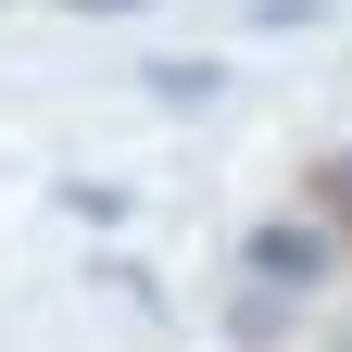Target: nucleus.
<instances>
[{
    "label": "nucleus",
    "mask_w": 352,
    "mask_h": 352,
    "mask_svg": "<svg viewBox=\"0 0 352 352\" xmlns=\"http://www.w3.org/2000/svg\"><path fill=\"white\" fill-rule=\"evenodd\" d=\"M239 264H252V289H277V302H302V289H327V264H340V239L315 227V214H264V227L239 239Z\"/></svg>",
    "instance_id": "1"
},
{
    "label": "nucleus",
    "mask_w": 352,
    "mask_h": 352,
    "mask_svg": "<svg viewBox=\"0 0 352 352\" xmlns=\"http://www.w3.org/2000/svg\"><path fill=\"white\" fill-rule=\"evenodd\" d=\"M214 88H227V63H201V51H189V63H151V101H164V113H201Z\"/></svg>",
    "instance_id": "2"
},
{
    "label": "nucleus",
    "mask_w": 352,
    "mask_h": 352,
    "mask_svg": "<svg viewBox=\"0 0 352 352\" xmlns=\"http://www.w3.org/2000/svg\"><path fill=\"white\" fill-rule=\"evenodd\" d=\"M340 164H352V151H340Z\"/></svg>",
    "instance_id": "4"
},
{
    "label": "nucleus",
    "mask_w": 352,
    "mask_h": 352,
    "mask_svg": "<svg viewBox=\"0 0 352 352\" xmlns=\"http://www.w3.org/2000/svg\"><path fill=\"white\" fill-rule=\"evenodd\" d=\"M63 13H139V0H63Z\"/></svg>",
    "instance_id": "3"
}]
</instances>
